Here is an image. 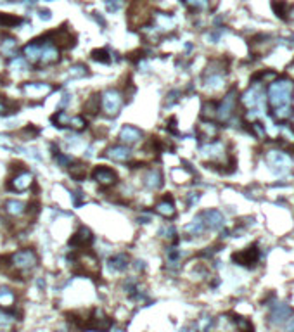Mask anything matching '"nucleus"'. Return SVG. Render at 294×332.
<instances>
[{
	"label": "nucleus",
	"mask_w": 294,
	"mask_h": 332,
	"mask_svg": "<svg viewBox=\"0 0 294 332\" xmlns=\"http://www.w3.org/2000/svg\"><path fill=\"white\" fill-rule=\"evenodd\" d=\"M9 267L18 273H30L39 267V254L31 248H24L9 256Z\"/></svg>",
	"instance_id": "f257e3e1"
},
{
	"label": "nucleus",
	"mask_w": 294,
	"mask_h": 332,
	"mask_svg": "<svg viewBox=\"0 0 294 332\" xmlns=\"http://www.w3.org/2000/svg\"><path fill=\"white\" fill-rule=\"evenodd\" d=\"M294 92V83L293 80H275L272 81L270 88H268V100L275 107L282 106H291V97Z\"/></svg>",
	"instance_id": "f03ea898"
},
{
	"label": "nucleus",
	"mask_w": 294,
	"mask_h": 332,
	"mask_svg": "<svg viewBox=\"0 0 294 332\" xmlns=\"http://www.w3.org/2000/svg\"><path fill=\"white\" fill-rule=\"evenodd\" d=\"M121 106H123V96L121 92L116 90V88H107L102 96H100V109H102L104 115L109 116V118L118 116Z\"/></svg>",
	"instance_id": "7ed1b4c3"
},
{
	"label": "nucleus",
	"mask_w": 294,
	"mask_h": 332,
	"mask_svg": "<svg viewBox=\"0 0 294 332\" xmlns=\"http://www.w3.org/2000/svg\"><path fill=\"white\" fill-rule=\"evenodd\" d=\"M201 157H204L206 161H210L211 164L216 166H223L227 161V151L225 144L220 140L206 142L204 145H201Z\"/></svg>",
	"instance_id": "20e7f679"
},
{
	"label": "nucleus",
	"mask_w": 294,
	"mask_h": 332,
	"mask_svg": "<svg viewBox=\"0 0 294 332\" xmlns=\"http://www.w3.org/2000/svg\"><path fill=\"white\" fill-rule=\"evenodd\" d=\"M42 42V50H40V59H39V68H47V66H54L58 64L59 59H61V50L54 45V42L45 37V39H40Z\"/></svg>",
	"instance_id": "39448f33"
},
{
	"label": "nucleus",
	"mask_w": 294,
	"mask_h": 332,
	"mask_svg": "<svg viewBox=\"0 0 294 332\" xmlns=\"http://www.w3.org/2000/svg\"><path fill=\"white\" fill-rule=\"evenodd\" d=\"M113 327V320L107 317L106 313L100 308H96L92 312L90 317L85 320V329L83 331H99V332H106Z\"/></svg>",
	"instance_id": "423d86ee"
},
{
	"label": "nucleus",
	"mask_w": 294,
	"mask_h": 332,
	"mask_svg": "<svg viewBox=\"0 0 294 332\" xmlns=\"http://www.w3.org/2000/svg\"><path fill=\"white\" fill-rule=\"evenodd\" d=\"M92 180L102 189H111L118 183V175L109 166H96L92 172Z\"/></svg>",
	"instance_id": "0eeeda50"
},
{
	"label": "nucleus",
	"mask_w": 294,
	"mask_h": 332,
	"mask_svg": "<svg viewBox=\"0 0 294 332\" xmlns=\"http://www.w3.org/2000/svg\"><path fill=\"white\" fill-rule=\"evenodd\" d=\"M235 106H237V92L235 88H232V90L218 102L216 119H220V121H229L230 116H232L234 111H235Z\"/></svg>",
	"instance_id": "6e6552de"
},
{
	"label": "nucleus",
	"mask_w": 294,
	"mask_h": 332,
	"mask_svg": "<svg viewBox=\"0 0 294 332\" xmlns=\"http://www.w3.org/2000/svg\"><path fill=\"white\" fill-rule=\"evenodd\" d=\"M267 161L275 175H284L291 170V157L282 151H270Z\"/></svg>",
	"instance_id": "1a4fd4ad"
},
{
	"label": "nucleus",
	"mask_w": 294,
	"mask_h": 332,
	"mask_svg": "<svg viewBox=\"0 0 294 332\" xmlns=\"http://www.w3.org/2000/svg\"><path fill=\"white\" fill-rule=\"evenodd\" d=\"M33 173L28 170H20L11 180H9V189L14 192H26L33 185Z\"/></svg>",
	"instance_id": "9d476101"
},
{
	"label": "nucleus",
	"mask_w": 294,
	"mask_h": 332,
	"mask_svg": "<svg viewBox=\"0 0 294 332\" xmlns=\"http://www.w3.org/2000/svg\"><path fill=\"white\" fill-rule=\"evenodd\" d=\"M149 18H151L149 11H147V7H145L142 2H135V4L132 5L130 14H128V21H130L132 28L145 26V23L149 21Z\"/></svg>",
	"instance_id": "9b49d317"
},
{
	"label": "nucleus",
	"mask_w": 294,
	"mask_h": 332,
	"mask_svg": "<svg viewBox=\"0 0 294 332\" xmlns=\"http://www.w3.org/2000/svg\"><path fill=\"white\" fill-rule=\"evenodd\" d=\"M23 92L30 99H43L52 92V85L43 83V81H28L23 85Z\"/></svg>",
	"instance_id": "f8f14e48"
},
{
	"label": "nucleus",
	"mask_w": 294,
	"mask_h": 332,
	"mask_svg": "<svg viewBox=\"0 0 294 332\" xmlns=\"http://www.w3.org/2000/svg\"><path fill=\"white\" fill-rule=\"evenodd\" d=\"M153 26L159 33H168L175 28V18L170 12H154L153 14Z\"/></svg>",
	"instance_id": "ddd939ff"
},
{
	"label": "nucleus",
	"mask_w": 294,
	"mask_h": 332,
	"mask_svg": "<svg viewBox=\"0 0 294 332\" xmlns=\"http://www.w3.org/2000/svg\"><path fill=\"white\" fill-rule=\"evenodd\" d=\"M142 183L149 191H159L163 187V173H161V170L154 168V166L149 168L144 173V176H142Z\"/></svg>",
	"instance_id": "4468645a"
},
{
	"label": "nucleus",
	"mask_w": 294,
	"mask_h": 332,
	"mask_svg": "<svg viewBox=\"0 0 294 332\" xmlns=\"http://www.w3.org/2000/svg\"><path fill=\"white\" fill-rule=\"evenodd\" d=\"M142 137H144V134H142L140 130H138L137 126H132V125H125L119 130V140H121L123 145H135L138 144V142L142 140Z\"/></svg>",
	"instance_id": "2eb2a0df"
},
{
	"label": "nucleus",
	"mask_w": 294,
	"mask_h": 332,
	"mask_svg": "<svg viewBox=\"0 0 294 332\" xmlns=\"http://www.w3.org/2000/svg\"><path fill=\"white\" fill-rule=\"evenodd\" d=\"M232 260L237 265H242V267H253L255 263H258V249H256V246H251V248L242 249L239 253H234Z\"/></svg>",
	"instance_id": "dca6fc26"
},
{
	"label": "nucleus",
	"mask_w": 294,
	"mask_h": 332,
	"mask_svg": "<svg viewBox=\"0 0 294 332\" xmlns=\"http://www.w3.org/2000/svg\"><path fill=\"white\" fill-rule=\"evenodd\" d=\"M92 241H94V235H92L90 230H88L87 227H80L78 232L69 239V248H73L75 251H78V249L90 246Z\"/></svg>",
	"instance_id": "f3484780"
},
{
	"label": "nucleus",
	"mask_w": 294,
	"mask_h": 332,
	"mask_svg": "<svg viewBox=\"0 0 294 332\" xmlns=\"http://www.w3.org/2000/svg\"><path fill=\"white\" fill-rule=\"evenodd\" d=\"M201 218H203L206 229L220 230L223 225H225V218H223V215L220 213L218 210H206V211H203V213H201Z\"/></svg>",
	"instance_id": "a211bd4d"
},
{
	"label": "nucleus",
	"mask_w": 294,
	"mask_h": 332,
	"mask_svg": "<svg viewBox=\"0 0 294 332\" xmlns=\"http://www.w3.org/2000/svg\"><path fill=\"white\" fill-rule=\"evenodd\" d=\"M106 157L116 161V163H126V161H130L132 151L128 145H123V144L111 145V147L106 151Z\"/></svg>",
	"instance_id": "6ab92c4d"
},
{
	"label": "nucleus",
	"mask_w": 294,
	"mask_h": 332,
	"mask_svg": "<svg viewBox=\"0 0 294 332\" xmlns=\"http://www.w3.org/2000/svg\"><path fill=\"white\" fill-rule=\"evenodd\" d=\"M40 50H42V42L39 40H33L30 42L28 45L23 47V58L28 64L31 66H37L39 64V59H40Z\"/></svg>",
	"instance_id": "aec40b11"
},
{
	"label": "nucleus",
	"mask_w": 294,
	"mask_h": 332,
	"mask_svg": "<svg viewBox=\"0 0 294 332\" xmlns=\"http://www.w3.org/2000/svg\"><path fill=\"white\" fill-rule=\"evenodd\" d=\"M50 40L54 42V45L58 47V49H69V47L75 45V37H73L71 33H69L66 28H61V30H58L56 33H52L49 37Z\"/></svg>",
	"instance_id": "412c9836"
},
{
	"label": "nucleus",
	"mask_w": 294,
	"mask_h": 332,
	"mask_svg": "<svg viewBox=\"0 0 294 332\" xmlns=\"http://www.w3.org/2000/svg\"><path fill=\"white\" fill-rule=\"evenodd\" d=\"M107 267L111 272H125L126 268L130 267V256L126 253H118V254L111 256L107 260Z\"/></svg>",
	"instance_id": "4be33fe9"
},
{
	"label": "nucleus",
	"mask_w": 294,
	"mask_h": 332,
	"mask_svg": "<svg viewBox=\"0 0 294 332\" xmlns=\"http://www.w3.org/2000/svg\"><path fill=\"white\" fill-rule=\"evenodd\" d=\"M26 204L20 199H9V201L4 202V211L12 218H20L26 213Z\"/></svg>",
	"instance_id": "5701e85b"
},
{
	"label": "nucleus",
	"mask_w": 294,
	"mask_h": 332,
	"mask_svg": "<svg viewBox=\"0 0 294 332\" xmlns=\"http://www.w3.org/2000/svg\"><path fill=\"white\" fill-rule=\"evenodd\" d=\"M154 211H156V213L159 215V216L168 218V220L175 218V215H176L175 204H173V199H172V197H164L163 201L157 202L156 208H154Z\"/></svg>",
	"instance_id": "b1692460"
},
{
	"label": "nucleus",
	"mask_w": 294,
	"mask_h": 332,
	"mask_svg": "<svg viewBox=\"0 0 294 332\" xmlns=\"http://www.w3.org/2000/svg\"><path fill=\"white\" fill-rule=\"evenodd\" d=\"M204 87L211 92H220L223 87H225V73L204 75Z\"/></svg>",
	"instance_id": "393cba45"
},
{
	"label": "nucleus",
	"mask_w": 294,
	"mask_h": 332,
	"mask_svg": "<svg viewBox=\"0 0 294 332\" xmlns=\"http://www.w3.org/2000/svg\"><path fill=\"white\" fill-rule=\"evenodd\" d=\"M191 12H210L215 7V0H182Z\"/></svg>",
	"instance_id": "a878e982"
},
{
	"label": "nucleus",
	"mask_w": 294,
	"mask_h": 332,
	"mask_svg": "<svg viewBox=\"0 0 294 332\" xmlns=\"http://www.w3.org/2000/svg\"><path fill=\"white\" fill-rule=\"evenodd\" d=\"M0 50H2V54L7 56V58H14L16 50H18V40H16L12 35H2V39H0Z\"/></svg>",
	"instance_id": "bb28decb"
},
{
	"label": "nucleus",
	"mask_w": 294,
	"mask_h": 332,
	"mask_svg": "<svg viewBox=\"0 0 294 332\" xmlns=\"http://www.w3.org/2000/svg\"><path fill=\"white\" fill-rule=\"evenodd\" d=\"M16 305V293L11 287H0V310H11Z\"/></svg>",
	"instance_id": "cd10ccee"
},
{
	"label": "nucleus",
	"mask_w": 294,
	"mask_h": 332,
	"mask_svg": "<svg viewBox=\"0 0 294 332\" xmlns=\"http://www.w3.org/2000/svg\"><path fill=\"white\" fill-rule=\"evenodd\" d=\"M199 135L206 142H213L218 135V126L213 121H204L199 125Z\"/></svg>",
	"instance_id": "c85d7f7f"
},
{
	"label": "nucleus",
	"mask_w": 294,
	"mask_h": 332,
	"mask_svg": "<svg viewBox=\"0 0 294 332\" xmlns=\"http://www.w3.org/2000/svg\"><path fill=\"white\" fill-rule=\"evenodd\" d=\"M216 106H218L216 100H204L203 109H201V118H203L204 121H213V119H216Z\"/></svg>",
	"instance_id": "c756f323"
},
{
	"label": "nucleus",
	"mask_w": 294,
	"mask_h": 332,
	"mask_svg": "<svg viewBox=\"0 0 294 332\" xmlns=\"http://www.w3.org/2000/svg\"><path fill=\"white\" fill-rule=\"evenodd\" d=\"M206 230V225H204V221L203 218H201V215H197V216L194 218V220L189 223L187 227H185V232L189 234V235H201V234Z\"/></svg>",
	"instance_id": "7c9ffc66"
},
{
	"label": "nucleus",
	"mask_w": 294,
	"mask_h": 332,
	"mask_svg": "<svg viewBox=\"0 0 294 332\" xmlns=\"http://www.w3.org/2000/svg\"><path fill=\"white\" fill-rule=\"evenodd\" d=\"M289 315H291V308L287 305H275L274 310H272V320H274L275 324L287 320Z\"/></svg>",
	"instance_id": "2f4dec72"
},
{
	"label": "nucleus",
	"mask_w": 294,
	"mask_h": 332,
	"mask_svg": "<svg viewBox=\"0 0 294 332\" xmlns=\"http://www.w3.org/2000/svg\"><path fill=\"white\" fill-rule=\"evenodd\" d=\"M99 107H100V96H99V94H94V96H90L83 104V111L87 113V115H97Z\"/></svg>",
	"instance_id": "473e14b6"
},
{
	"label": "nucleus",
	"mask_w": 294,
	"mask_h": 332,
	"mask_svg": "<svg viewBox=\"0 0 294 332\" xmlns=\"http://www.w3.org/2000/svg\"><path fill=\"white\" fill-rule=\"evenodd\" d=\"M272 9L275 11V14L279 16L280 20H289V11L286 0H272Z\"/></svg>",
	"instance_id": "72a5a7b5"
},
{
	"label": "nucleus",
	"mask_w": 294,
	"mask_h": 332,
	"mask_svg": "<svg viewBox=\"0 0 294 332\" xmlns=\"http://www.w3.org/2000/svg\"><path fill=\"white\" fill-rule=\"evenodd\" d=\"M69 175H71L73 180H83L85 175H87V164L83 163H75V164H69Z\"/></svg>",
	"instance_id": "f704fd0d"
},
{
	"label": "nucleus",
	"mask_w": 294,
	"mask_h": 332,
	"mask_svg": "<svg viewBox=\"0 0 294 332\" xmlns=\"http://www.w3.org/2000/svg\"><path fill=\"white\" fill-rule=\"evenodd\" d=\"M66 128H71V130L75 132H81L87 128V119H85L83 116H69Z\"/></svg>",
	"instance_id": "c9c22d12"
},
{
	"label": "nucleus",
	"mask_w": 294,
	"mask_h": 332,
	"mask_svg": "<svg viewBox=\"0 0 294 332\" xmlns=\"http://www.w3.org/2000/svg\"><path fill=\"white\" fill-rule=\"evenodd\" d=\"M16 318L12 315H9L5 310H0V332L2 331H9V329L14 325Z\"/></svg>",
	"instance_id": "e433bc0d"
},
{
	"label": "nucleus",
	"mask_w": 294,
	"mask_h": 332,
	"mask_svg": "<svg viewBox=\"0 0 294 332\" xmlns=\"http://www.w3.org/2000/svg\"><path fill=\"white\" fill-rule=\"evenodd\" d=\"M88 75V68L85 64H73L69 68V77L71 78H83Z\"/></svg>",
	"instance_id": "4c0bfd02"
},
{
	"label": "nucleus",
	"mask_w": 294,
	"mask_h": 332,
	"mask_svg": "<svg viewBox=\"0 0 294 332\" xmlns=\"http://www.w3.org/2000/svg\"><path fill=\"white\" fill-rule=\"evenodd\" d=\"M293 115H294V111L291 109V106H282V107H275L274 109V116L277 119H280V121H282V119H289Z\"/></svg>",
	"instance_id": "58836bf2"
},
{
	"label": "nucleus",
	"mask_w": 294,
	"mask_h": 332,
	"mask_svg": "<svg viewBox=\"0 0 294 332\" xmlns=\"http://www.w3.org/2000/svg\"><path fill=\"white\" fill-rule=\"evenodd\" d=\"M92 59H94V61L104 62V64H109V62H111V56H109V52H107L106 49L94 50V52H92Z\"/></svg>",
	"instance_id": "ea45409f"
},
{
	"label": "nucleus",
	"mask_w": 294,
	"mask_h": 332,
	"mask_svg": "<svg viewBox=\"0 0 294 332\" xmlns=\"http://www.w3.org/2000/svg\"><path fill=\"white\" fill-rule=\"evenodd\" d=\"M54 161H56V164L61 166V168H68L69 164H71V157L59 153V151H56V149H54Z\"/></svg>",
	"instance_id": "a19ab883"
},
{
	"label": "nucleus",
	"mask_w": 294,
	"mask_h": 332,
	"mask_svg": "<svg viewBox=\"0 0 294 332\" xmlns=\"http://www.w3.org/2000/svg\"><path fill=\"white\" fill-rule=\"evenodd\" d=\"M176 230L173 225H164L163 229L159 230V237H163V239H168V241H175L176 242Z\"/></svg>",
	"instance_id": "79ce46f5"
},
{
	"label": "nucleus",
	"mask_w": 294,
	"mask_h": 332,
	"mask_svg": "<svg viewBox=\"0 0 294 332\" xmlns=\"http://www.w3.org/2000/svg\"><path fill=\"white\" fill-rule=\"evenodd\" d=\"M235 325H237V329H239V332H255V329H253L251 322H249L248 318L237 317Z\"/></svg>",
	"instance_id": "37998d69"
},
{
	"label": "nucleus",
	"mask_w": 294,
	"mask_h": 332,
	"mask_svg": "<svg viewBox=\"0 0 294 332\" xmlns=\"http://www.w3.org/2000/svg\"><path fill=\"white\" fill-rule=\"evenodd\" d=\"M172 178L175 180L176 183H183L185 180L189 178L187 170H185V168H175V170L172 172Z\"/></svg>",
	"instance_id": "c03bdc74"
},
{
	"label": "nucleus",
	"mask_w": 294,
	"mask_h": 332,
	"mask_svg": "<svg viewBox=\"0 0 294 332\" xmlns=\"http://www.w3.org/2000/svg\"><path fill=\"white\" fill-rule=\"evenodd\" d=\"M28 62L24 61V58H12L11 59V69H18V71H23L26 69Z\"/></svg>",
	"instance_id": "a18cd8bd"
},
{
	"label": "nucleus",
	"mask_w": 294,
	"mask_h": 332,
	"mask_svg": "<svg viewBox=\"0 0 294 332\" xmlns=\"http://www.w3.org/2000/svg\"><path fill=\"white\" fill-rule=\"evenodd\" d=\"M121 5H123L121 0H106V7H107V11H109V12L119 11V9H121Z\"/></svg>",
	"instance_id": "49530a36"
},
{
	"label": "nucleus",
	"mask_w": 294,
	"mask_h": 332,
	"mask_svg": "<svg viewBox=\"0 0 294 332\" xmlns=\"http://www.w3.org/2000/svg\"><path fill=\"white\" fill-rule=\"evenodd\" d=\"M178 96H180L178 90H172V92H170L168 96H166V106H173V104L178 100Z\"/></svg>",
	"instance_id": "de8ad7c7"
},
{
	"label": "nucleus",
	"mask_w": 294,
	"mask_h": 332,
	"mask_svg": "<svg viewBox=\"0 0 294 332\" xmlns=\"http://www.w3.org/2000/svg\"><path fill=\"white\" fill-rule=\"evenodd\" d=\"M71 197H73V202H75V206L80 208V206H81V202H83V192H80V191L73 192Z\"/></svg>",
	"instance_id": "09e8293b"
},
{
	"label": "nucleus",
	"mask_w": 294,
	"mask_h": 332,
	"mask_svg": "<svg viewBox=\"0 0 294 332\" xmlns=\"http://www.w3.org/2000/svg\"><path fill=\"white\" fill-rule=\"evenodd\" d=\"M199 197H201L199 192H189L187 194V206H194L196 202L199 201Z\"/></svg>",
	"instance_id": "8fccbe9b"
},
{
	"label": "nucleus",
	"mask_w": 294,
	"mask_h": 332,
	"mask_svg": "<svg viewBox=\"0 0 294 332\" xmlns=\"http://www.w3.org/2000/svg\"><path fill=\"white\" fill-rule=\"evenodd\" d=\"M71 102V96H69V94H64V96H62V99H61V102H59V107H66L68 106V104Z\"/></svg>",
	"instance_id": "3c124183"
},
{
	"label": "nucleus",
	"mask_w": 294,
	"mask_h": 332,
	"mask_svg": "<svg viewBox=\"0 0 294 332\" xmlns=\"http://www.w3.org/2000/svg\"><path fill=\"white\" fill-rule=\"evenodd\" d=\"M7 111H9V107H7V100H5V99H2V97H0V115H5Z\"/></svg>",
	"instance_id": "603ef678"
},
{
	"label": "nucleus",
	"mask_w": 294,
	"mask_h": 332,
	"mask_svg": "<svg viewBox=\"0 0 294 332\" xmlns=\"http://www.w3.org/2000/svg\"><path fill=\"white\" fill-rule=\"evenodd\" d=\"M168 128H170V132H172V134H176V119L175 118H170Z\"/></svg>",
	"instance_id": "864d4df0"
},
{
	"label": "nucleus",
	"mask_w": 294,
	"mask_h": 332,
	"mask_svg": "<svg viewBox=\"0 0 294 332\" xmlns=\"http://www.w3.org/2000/svg\"><path fill=\"white\" fill-rule=\"evenodd\" d=\"M287 75H289V80H294V61L287 66Z\"/></svg>",
	"instance_id": "5fc2aeb1"
},
{
	"label": "nucleus",
	"mask_w": 294,
	"mask_h": 332,
	"mask_svg": "<svg viewBox=\"0 0 294 332\" xmlns=\"http://www.w3.org/2000/svg\"><path fill=\"white\" fill-rule=\"evenodd\" d=\"M134 267H135V270L142 272V270H144V268H145V263H144V261H142V260H137V261H135V265H134Z\"/></svg>",
	"instance_id": "6e6d98bb"
},
{
	"label": "nucleus",
	"mask_w": 294,
	"mask_h": 332,
	"mask_svg": "<svg viewBox=\"0 0 294 332\" xmlns=\"http://www.w3.org/2000/svg\"><path fill=\"white\" fill-rule=\"evenodd\" d=\"M40 18H42V20H45V21H49L50 20V12L49 11H40Z\"/></svg>",
	"instance_id": "4d7b16f0"
},
{
	"label": "nucleus",
	"mask_w": 294,
	"mask_h": 332,
	"mask_svg": "<svg viewBox=\"0 0 294 332\" xmlns=\"http://www.w3.org/2000/svg\"><path fill=\"white\" fill-rule=\"evenodd\" d=\"M116 332H123V331H116Z\"/></svg>",
	"instance_id": "13d9d810"
},
{
	"label": "nucleus",
	"mask_w": 294,
	"mask_h": 332,
	"mask_svg": "<svg viewBox=\"0 0 294 332\" xmlns=\"http://www.w3.org/2000/svg\"><path fill=\"white\" fill-rule=\"evenodd\" d=\"M215 2H216V0H215Z\"/></svg>",
	"instance_id": "bf43d9fd"
}]
</instances>
